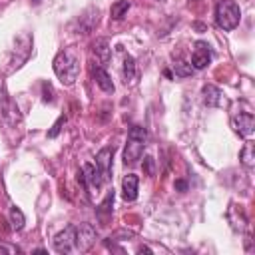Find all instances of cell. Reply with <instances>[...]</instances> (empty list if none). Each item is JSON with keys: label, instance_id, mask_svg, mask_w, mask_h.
<instances>
[{"label": "cell", "instance_id": "6da1fadb", "mask_svg": "<svg viewBox=\"0 0 255 255\" xmlns=\"http://www.w3.org/2000/svg\"><path fill=\"white\" fill-rule=\"evenodd\" d=\"M52 66H54V72L60 78V82L66 84V86H72L76 82L78 74H80V60H78L76 52L70 50V48L58 52Z\"/></svg>", "mask_w": 255, "mask_h": 255}, {"label": "cell", "instance_id": "7a4b0ae2", "mask_svg": "<svg viewBox=\"0 0 255 255\" xmlns=\"http://www.w3.org/2000/svg\"><path fill=\"white\" fill-rule=\"evenodd\" d=\"M145 139H147V131L141 126H133L128 133V143L124 147V163L126 165H133L141 155H143V147H145Z\"/></svg>", "mask_w": 255, "mask_h": 255}, {"label": "cell", "instance_id": "3957f363", "mask_svg": "<svg viewBox=\"0 0 255 255\" xmlns=\"http://www.w3.org/2000/svg\"><path fill=\"white\" fill-rule=\"evenodd\" d=\"M239 20H241V12H239V6L233 2V0H221L215 8V22L221 30L225 32H231L239 26Z\"/></svg>", "mask_w": 255, "mask_h": 255}, {"label": "cell", "instance_id": "277c9868", "mask_svg": "<svg viewBox=\"0 0 255 255\" xmlns=\"http://www.w3.org/2000/svg\"><path fill=\"white\" fill-rule=\"evenodd\" d=\"M78 181L84 185V189L88 191V193H98L100 191V187L104 185V175L100 173V169L94 165V163H86L84 167H82V171H78Z\"/></svg>", "mask_w": 255, "mask_h": 255}, {"label": "cell", "instance_id": "5b68a950", "mask_svg": "<svg viewBox=\"0 0 255 255\" xmlns=\"http://www.w3.org/2000/svg\"><path fill=\"white\" fill-rule=\"evenodd\" d=\"M54 249L58 253H76V225L64 227L56 237H54Z\"/></svg>", "mask_w": 255, "mask_h": 255}, {"label": "cell", "instance_id": "8992f818", "mask_svg": "<svg viewBox=\"0 0 255 255\" xmlns=\"http://www.w3.org/2000/svg\"><path fill=\"white\" fill-rule=\"evenodd\" d=\"M98 237V231L92 223H80L76 225V251L84 253L92 247V243L96 241Z\"/></svg>", "mask_w": 255, "mask_h": 255}, {"label": "cell", "instance_id": "52a82bcc", "mask_svg": "<svg viewBox=\"0 0 255 255\" xmlns=\"http://www.w3.org/2000/svg\"><path fill=\"white\" fill-rule=\"evenodd\" d=\"M231 126H233V129H235L239 135L249 137V135L253 133V129H255V118H253V114H249V112H239V116H235V118L231 120Z\"/></svg>", "mask_w": 255, "mask_h": 255}, {"label": "cell", "instance_id": "ba28073f", "mask_svg": "<svg viewBox=\"0 0 255 255\" xmlns=\"http://www.w3.org/2000/svg\"><path fill=\"white\" fill-rule=\"evenodd\" d=\"M112 157H114V147H102L96 153V167L100 169L106 181H110L112 177Z\"/></svg>", "mask_w": 255, "mask_h": 255}, {"label": "cell", "instance_id": "9c48e42d", "mask_svg": "<svg viewBox=\"0 0 255 255\" xmlns=\"http://www.w3.org/2000/svg\"><path fill=\"white\" fill-rule=\"evenodd\" d=\"M211 62V50L205 42H197L191 54V68L195 70H203L207 64Z\"/></svg>", "mask_w": 255, "mask_h": 255}, {"label": "cell", "instance_id": "30bf717a", "mask_svg": "<svg viewBox=\"0 0 255 255\" xmlns=\"http://www.w3.org/2000/svg\"><path fill=\"white\" fill-rule=\"evenodd\" d=\"M0 120H2L6 126H14V124L20 120L18 106H16L10 98H4V100L0 102Z\"/></svg>", "mask_w": 255, "mask_h": 255}, {"label": "cell", "instance_id": "8fae6325", "mask_svg": "<svg viewBox=\"0 0 255 255\" xmlns=\"http://www.w3.org/2000/svg\"><path fill=\"white\" fill-rule=\"evenodd\" d=\"M137 187H139L137 175L128 173V175L122 179V197H124L126 201H135V197H137Z\"/></svg>", "mask_w": 255, "mask_h": 255}, {"label": "cell", "instance_id": "7c38bea8", "mask_svg": "<svg viewBox=\"0 0 255 255\" xmlns=\"http://www.w3.org/2000/svg\"><path fill=\"white\" fill-rule=\"evenodd\" d=\"M92 76H94L96 84H98L106 94H112V92H114V84H112V80H110V76H108V72H106L104 68L92 66Z\"/></svg>", "mask_w": 255, "mask_h": 255}, {"label": "cell", "instance_id": "4fadbf2b", "mask_svg": "<svg viewBox=\"0 0 255 255\" xmlns=\"http://www.w3.org/2000/svg\"><path fill=\"white\" fill-rule=\"evenodd\" d=\"M94 54L98 56V60H100L102 64H108V62H110L112 48H110L108 38H98V40L94 42Z\"/></svg>", "mask_w": 255, "mask_h": 255}, {"label": "cell", "instance_id": "5bb4252c", "mask_svg": "<svg viewBox=\"0 0 255 255\" xmlns=\"http://www.w3.org/2000/svg\"><path fill=\"white\" fill-rule=\"evenodd\" d=\"M203 102H205L207 106H221V102H223L221 90L215 88V86H211V84L203 86Z\"/></svg>", "mask_w": 255, "mask_h": 255}, {"label": "cell", "instance_id": "9a60e30c", "mask_svg": "<svg viewBox=\"0 0 255 255\" xmlns=\"http://www.w3.org/2000/svg\"><path fill=\"white\" fill-rule=\"evenodd\" d=\"M239 159H241V163L245 167H253L255 165V145H253V141H247L243 145V149L239 151Z\"/></svg>", "mask_w": 255, "mask_h": 255}, {"label": "cell", "instance_id": "2e32d148", "mask_svg": "<svg viewBox=\"0 0 255 255\" xmlns=\"http://www.w3.org/2000/svg\"><path fill=\"white\" fill-rule=\"evenodd\" d=\"M133 78H135V60L129 54H124V80H126V84L133 82Z\"/></svg>", "mask_w": 255, "mask_h": 255}, {"label": "cell", "instance_id": "e0dca14e", "mask_svg": "<svg viewBox=\"0 0 255 255\" xmlns=\"http://www.w3.org/2000/svg\"><path fill=\"white\" fill-rule=\"evenodd\" d=\"M128 10H129V2H128V0H118L116 4H112L110 14H112L114 20H122V18L128 14Z\"/></svg>", "mask_w": 255, "mask_h": 255}, {"label": "cell", "instance_id": "ac0fdd59", "mask_svg": "<svg viewBox=\"0 0 255 255\" xmlns=\"http://www.w3.org/2000/svg\"><path fill=\"white\" fill-rule=\"evenodd\" d=\"M10 221H12V227H14V229H22V227H24L26 217H24V213H22L20 207H16V205L10 207Z\"/></svg>", "mask_w": 255, "mask_h": 255}, {"label": "cell", "instance_id": "d6986e66", "mask_svg": "<svg viewBox=\"0 0 255 255\" xmlns=\"http://www.w3.org/2000/svg\"><path fill=\"white\" fill-rule=\"evenodd\" d=\"M191 72H193L191 64H185V62H177V64H175V76H177V78L191 76Z\"/></svg>", "mask_w": 255, "mask_h": 255}, {"label": "cell", "instance_id": "ffe728a7", "mask_svg": "<svg viewBox=\"0 0 255 255\" xmlns=\"http://www.w3.org/2000/svg\"><path fill=\"white\" fill-rule=\"evenodd\" d=\"M112 203H114V189H110L108 195H106V199L102 201V205H100V213H110V211H112V207H110Z\"/></svg>", "mask_w": 255, "mask_h": 255}, {"label": "cell", "instance_id": "44dd1931", "mask_svg": "<svg viewBox=\"0 0 255 255\" xmlns=\"http://www.w3.org/2000/svg\"><path fill=\"white\" fill-rule=\"evenodd\" d=\"M64 122H66V116H60L56 122H54V126H52V129L48 131V137H56L58 133H60V129H62V126H64Z\"/></svg>", "mask_w": 255, "mask_h": 255}, {"label": "cell", "instance_id": "7402d4cb", "mask_svg": "<svg viewBox=\"0 0 255 255\" xmlns=\"http://www.w3.org/2000/svg\"><path fill=\"white\" fill-rule=\"evenodd\" d=\"M145 161H147V167H145V171H147V175H153V159H151V157H147Z\"/></svg>", "mask_w": 255, "mask_h": 255}, {"label": "cell", "instance_id": "603a6c76", "mask_svg": "<svg viewBox=\"0 0 255 255\" xmlns=\"http://www.w3.org/2000/svg\"><path fill=\"white\" fill-rule=\"evenodd\" d=\"M0 251H8V253H14V251H18L16 247H10V245H4L2 241H0Z\"/></svg>", "mask_w": 255, "mask_h": 255}, {"label": "cell", "instance_id": "cb8c5ba5", "mask_svg": "<svg viewBox=\"0 0 255 255\" xmlns=\"http://www.w3.org/2000/svg\"><path fill=\"white\" fill-rule=\"evenodd\" d=\"M175 187H177V189H185L187 183H185V181H175Z\"/></svg>", "mask_w": 255, "mask_h": 255}, {"label": "cell", "instance_id": "d4e9b609", "mask_svg": "<svg viewBox=\"0 0 255 255\" xmlns=\"http://www.w3.org/2000/svg\"><path fill=\"white\" fill-rule=\"evenodd\" d=\"M137 251H139V253H143V251H145V253H151V249H149V247H143V245H141Z\"/></svg>", "mask_w": 255, "mask_h": 255}]
</instances>
